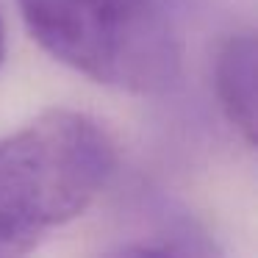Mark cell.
Segmentation results:
<instances>
[{
  "label": "cell",
  "mask_w": 258,
  "mask_h": 258,
  "mask_svg": "<svg viewBox=\"0 0 258 258\" xmlns=\"http://www.w3.org/2000/svg\"><path fill=\"white\" fill-rule=\"evenodd\" d=\"M117 172V147L92 117L45 111L0 139V258H25L75 219Z\"/></svg>",
  "instance_id": "6da1fadb"
},
{
  "label": "cell",
  "mask_w": 258,
  "mask_h": 258,
  "mask_svg": "<svg viewBox=\"0 0 258 258\" xmlns=\"http://www.w3.org/2000/svg\"><path fill=\"white\" fill-rule=\"evenodd\" d=\"M17 6L36 45L95 84L131 95L178 86L180 36L153 0H17Z\"/></svg>",
  "instance_id": "7a4b0ae2"
},
{
  "label": "cell",
  "mask_w": 258,
  "mask_h": 258,
  "mask_svg": "<svg viewBox=\"0 0 258 258\" xmlns=\"http://www.w3.org/2000/svg\"><path fill=\"white\" fill-rule=\"evenodd\" d=\"M214 89L228 122L255 142V36L230 34L219 42L214 58Z\"/></svg>",
  "instance_id": "3957f363"
},
{
  "label": "cell",
  "mask_w": 258,
  "mask_h": 258,
  "mask_svg": "<svg viewBox=\"0 0 258 258\" xmlns=\"http://www.w3.org/2000/svg\"><path fill=\"white\" fill-rule=\"evenodd\" d=\"M95 258H175V252H169L167 247L156 244V241H131V244L111 247Z\"/></svg>",
  "instance_id": "277c9868"
},
{
  "label": "cell",
  "mask_w": 258,
  "mask_h": 258,
  "mask_svg": "<svg viewBox=\"0 0 258 258\" xmlns=\"http://www.w3.org/2000/svg\"><path fill=\"white\" fill-rule=\"evenodd\" d=\"M153 3H156V6H161L167 14H172V9H178L180 3H186V0H153Z\"/></svg>",
  "instance_id": "5b68a950"
},
{
  "label": "cell",
  "mask_w": 258,
  "mask_h": 258,
  "mask_svg": "<svg viewBox=\"0 0 258 258\" xmlns=\"http://www.w3.org/2000/svg\"><path fill=\"white\" fill-rule=\"evenodd\" d=\"M6 58V31H3V20H0V64Z\"/></svg>",
  "instance_id": "8992f818"
}]
</instances>
